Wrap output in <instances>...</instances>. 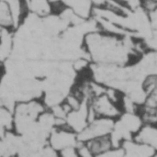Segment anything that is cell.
Wrapping results in <instances>:
<instances>
[{
	"label": "cell",
	"instance_id": "52a82bcc",
	"mask_svg": "<svg viewBox=\"0 0 157 157\" xmlns=\"http://www.w3.org/2000/svg\"><path fill=\"white\" fill-rule=\"evenodd\" d=\"M63 3L72 9L82 18L88 19L93 13L94 4L92 0H62Z\"/></svg>",
	"mask_w": 157,
	"mask_h": 157
},
{
	"label": "cell",
	"instance_id": "ba28073f",
	"mask_svg": "<svg viewBox=\"0 0 157 157\" xmlns=\"http://www.w3.org/2000/svg\"><path fill=\"white\" fill-rule=\"evenodd\" d=\"M29 9L40 17H45L53 13L51 0H28Z\"/></svg>",
	"mask_w": 157,
	"mask_h": 157
},
{
	"label": "cell",
	"instance_id": "7c38bea8",
	"mask_svg": "<svg viewBox=\"0 0 157 157\" xmlns=\"http://www.w3.org/2000/svg\"><path fill=\"white\" fill-rule=\"evenodd\" d=\"M124 3H126L130 7L132 6V4H136V3H140V1L141 0H122Z\"/></svg>",
	"mask_w": 157,
	"mask_h": 157
},
{
	"label": "cell",
	"instance_id": "8992f818",
	"mask_svg": "<svg viewBox=\"0 0 157 157\" xmlns=\"http://www.w3.org/2000/svg\"><path fill=\"white\" fill-rule=\"evenodd\" d=\"M83 143H86V144L88 146L93 156H102L105 153L109 151L111 148L115 147L110 135L94 138Z\"/></svg>",
	"mask_w": 157,
	"mask_h": 157
},
{
	"label": "cell",
	"instance_id": "4fadbf2b",
	"mask_svg": "<svg viewBox=\"0 0 157 157\" xmlns=\"http://www.w3.org/2000/svg\"><path fill=\"white\" fill-rule=\"evenodd\" d=\"M156 151H157V150H156Z\"/></svg>",
	"mask_w": 157,
	"mask_h": 157
},
{
	"label": "cell",
	"instance_id": "7a4b0ae2",
	"mask_svg": "<svg viewBox=\"0 0 157 157\" xmlns=\"http://www.w3.org/2000/svg\"><path fill=\"white\" fill-rule=\"evenodd\" d=\"M89 121L96 117L117 120L123 113L122 107L114 102L106 93V91L95 98L89 102Z\"/></svg>",
	"mask_w": 157,
	"mask_h": 157
},
{
	"label": "cell",
	"instance_id": "3957f363",
	"mask_svg": "<svg viewBox=\"0 0 157 157\" xmlns=\"http://www.w3.org/2000/svg\"><path fill=\"white\" fill-rule=\"evenodd\" d=\"M116 120L96 117L92 121H89L87 126L77 134L79 142H87L91 139L110 135L114 126Z\"/></svg>",
	"mask_w": 157,
	"mask_h": 157
},
{
	"label": "cell",
	"instance_id": "5b68a950",
	"mask_svg": "<svg viewBox=\"0 0 157 157\" xmlns=\"http://www.w3.org/2000/svg\"><path fill=\"white\" fill-rule=\"evenodd\" d=\"M125 151V156L152 157L155 154V149L148 144L135 141L134 139L126 140L121 144Z\"/></svg>",
	"mask_w": 157,
	"mask_h": 157
},
{
	"label": "cell",
	"instance_id": "277c9868",
	"mask_svg": "<svg viewBox=\"0 0 157 157\" xmlns=\"http://www.w3.org/2000/svg\"><path fill=\"white\" fill-rule=\"evenodd\" d=\"M48 144L59 154V152L67 147L77 146L79 141L75 132L67 126H63L52 129L48 138Z\"/></svg>",
	"mask_w": 157,
	"mask_h": 157
},
{
	"label": "cell",
	"instance_id": "9c48e42d",
	"mask_svg": "<svg viewBox=\"0 0 157 157\" xmlns=\"http://www.w3.org/2000/svg\"><path fill=\"white\" fill-rule=\"evenodd\" d=\"M0 25L6 29H13L15 27L14 17L10 6L6 1L0 0Z\"/></svg>",
	"mask_w": 157,
	"mask_h": 157
},
{
	"label": "cell",
	"instance_id": "6da1fadb",
	"mask_svg": "<svg viewBox=\"0 0 157 157\" xmlns=\"http://www.w3.org/2000/svg\"><path fill=\"white\" fill-rule=\"evenodd\" d=\"M83 47L89 60L94 63L127 65L137 53L133 46H130L126 37L107 33L100 29L87 33Z\"/></svg>",
	"mask_w": 157,
	"mask_h": 157
},
{
	"label": "cell",
	"instance_id": "30bf717a",
	"mask_svg": "<svg viewBox=\"0 0 157 157\" xmlns=\"http://www.w3.org/2000/svg\"><path fill=\"white\" fill-rule=\"evenodd\" d=\"M143 87L148 96H152L157 100V74L150 75L144 82Z\"/></svg>",
	"mask_w": 157,
	"mask_h": 157
},
{
	"label": "cell",
	"instance_id": "8fae6325",
	"mask_svg": "<svg viewBox=\"0 0 157 157\" xmlns=\"http://www.w3.org/2000/svg\"><path fill=\"white\" fill-rule=\"evenodd\" d=\"M59 155L63 157H79L77 152V146H70L67 147L61 152H59Z\"/></svg>",
	"mask_w": 157,
	"mask_h": 157
}]
</instances>
